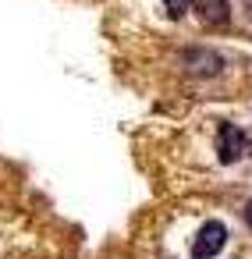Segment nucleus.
I'll use <instances>...</instances> for the list:
<instances>
[{
    "mask_svg": "<svg viewBox=\"0 0 252 259\" xmlns=\"http://www.w3.org/2000/svg\"><path fill=\"white\" fill-rule=\"evenodd\" d=\"M245 220H248V227H252V202H248V209H245Z\"/></svg>",
    "mask_w": 252,
    "mask_h": 259,
    "instance_id": "obj_5",
    "label": "nucleus"
},
{
    "mask_svg": "<svg viewBox=\"0 0 252 259\" xmlns=\"http://www.w3.org/2000/svg\"><path fill=\"white\" fill-rule=\"evenodd\" d=\"M224 241H227V231H224V224H206L202 231H199V238H195V245H192V255H199V259H206V255H217L220 248H224Z\"/></svg>",
    "mask_w": 252,
    "mask_h": 259,
    "instance_id": "obj_1",
    "label": "nucleus"
},
{
    "mask_svg": "<svg viewBox=\"0 0 252 259\" xmlns=\"http://www.w3.org/2000/svg\"><path fill=\"white\" fill-rule=\"evenodd\" d=\"M167 11H171V18H181L185 15V4H181V0H167Z\"/></svg>",
    "mask_w": 252,
    "mask_h": 259,
    "instance_id": "obj_4",
    "label": "nucleus"
},
{
    "mask_svg": "<svg viewBox=\"0 0 252 259\" xmlns=\"http://www.w3.org/2000/svg\"><path fill=\"white\" fill-rule=\"evenodd\" d=\"M245 149H248V142H245V132H238L234 124H224V128H220V146H217L220 160H224V163H234V160H238Z\"/></svg>",
    "mask_w": 252,
    "mask_h": 259,
    "instance_id": "obj_2",
    "label": "nucleus"
},
{
    "mask_svg": "<svg viewBox=\"0 0 252 259\" xmlns=\"http://www.w3.org/2000/svg\"><path fill=\"white\" fill-rule=\"evenodd\" d=\"M195 15L202 18V25H227L231 18L227 0H195Z\"/></svg>",
    "mask_w": 252,
    "mask_h": 259,
    "instance_id": "obj_3",
    "label": "nucleus"
}]
</instances>
